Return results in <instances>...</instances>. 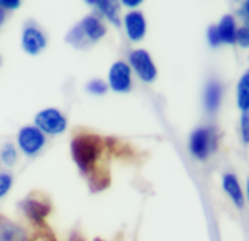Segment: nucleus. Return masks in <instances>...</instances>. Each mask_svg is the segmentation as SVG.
Wrapping results in <instances>:
<instances>
[{"instance_id": "22", "label": "nucleus", "mask_w": 249, "mask_h": 241, "mask_svg": "<svg viewBox=\"0 0 249 241\" xmlns=\"http://www.w3.org/2000/svg\"><path fill=\"white\" fill-rule=\"evenodd\" d=\"M207 37H208V41H210V44H211L213 47L221 44V43H220V38H218V34H217V30H215V25H214V27H210V30H208V32H207Z\"/></svg>"}, {"instance_id": "24", "label": "nucleus", "mask_w": 249, "mask_h": 241, "mask_svg": "<svg viewBox=\"0 0 249 241\" xmlns=\"http://www.w3.org/2000/svg\"><path fill=\"white\" fill-rule=\"evenodd\" d=\"M122 5L128 6V8H137L141 5V0H123Z\"/></svg>"}, {"instance_id": "6", "label": "nucleus", "mask_w": 249, "mask_h": 241, "mask_svg": "<svg viewBox=\"0 0 249 241\" xmlns=\"http://www.w3.org/2000/svg\"><path fill=\"white\" fill-rule=\"evenodd\" d=\"M215 148V135L208 128H199L189 138V151L198 160H205Z\"/></svg>"}, {"instance_id": "14", "label": "nucleus", "mask_w": 249, "mask_h": 241, "mask_svg": "<svg viewBox=\"0 0 249 241\" xmlns=\"http://www.w3.org/2000/svg\"><path fill=\"white\" fill-rule=\"evenodd\" d=\"M89 5H94L113 25L119 27L120 25V19H119V3L116 2H110V0H88Z\"/></svg>"}, {"instance_id": "27", "label": "nucleus", "mask_w": 249, "mask_h": 241, "mask_svg": "<svg viewBox=\"0 0 249 241\" xmlns=\"http://www.w3.org/2000/svg\"><path fill=\"white\" fill-rule=\"evenodd\" d=\"M248 199H249V180H248Z\"/></svg>"}, {"instance_id": "26", "label": "nucleus", "mask_w": 249, "mask_h": 241, "mask_svg": "<svg viewBox=\"0 0 249 241\" xmlns=\"http://www.w3.org/2000/svg\"><path fill=\"white\" fill-rule=\"evenodd\" d=\"M3 21H5V11L0 9V25L3 24Z\"/></svg>"}, {"instance_id": "4", "label": "nucleus", "mask_w": 249, "mask_h": 241, "mask_svg": "<svg viewBox=\"0 0 249 241\" xmlns=\"http://www.w3.org/2000/svg\"><path fill=\"white\" fill-rule=\"evenodd\" d=\"M129 67L134 69L137 76L147 83H151L157 78V67L150 56V53L144 48L134 50L129 54Z\"/></svg>"}, {"instance_id": "25", "label": "nucleus", "mask_w": 249, "mask_h": 241, "mask_svg": "<svg viewBox=\"0 0 249 241\" xmlns=\"http://www.w3.org/2000/svg\"><path fill=\"white\" fill-rule=\"evenodd\" d=\"M243 15L246 16V21H248V24H249V2H246L245 5H243Z\"/></svg>"}, {"instance_id": "18", "label": "nucleus", "mask_w": 249, "mask_h": 241, "mask_svg": "<svg viewBox=\"0 0 249 241\" xmlns=\"http://www.w3.org/2000/svg\"><path fill=\"white\" fill-rule=\"evenodd\" d=\"M87 91L89 92V94H92V95H103V94H106L107 92V83L104 82V80H101V79H92V80H89L88 83H87Z\"/></svg>"}, {"instance_id": "16", "label": "nucleus", "mask_w": 249, "mask_h": 241, "mask_svg": "<svg viewBox=\"0 0 249 241\" xmlns=\"http://www.w3.org/2000/svg\"><path fill=\"white\" fill-rule=\"evenodd\" d=\"M237 107L243 112H249V70L237 82Z\"/></svg>"}, {"instance_id": "21", "label": "nucleus", "mask_w": 249, "mask_h": 241, "mask_svg": "<svg viewBox=\"0 0 249 241\" xmlns=\"http://www.w3.org/2000/svg\"><path fill=\"white\" fill-rule=\"evenodd\" d=\"M236 41L243 48L249 47V27H242L236 30Z\"/></svg>"}, {"instance_id": "9", "label": "nucleus", "mask_w": 249, "mask_h": 241, "mask_svg": "<svg viewBox=\"0 0 249 241\" xmlns=\"http://www.w3.org/2000/svg\"><path fill=\"white\" fill-rule=\"evenodd\" d=\"M123 25L128 38L132 43H140L147 34V21L142 12L132 11L126 14L123 18Z\"/></svg>"}, {"instance_id": "17", "label": "nucleus", "mask_w": 249, "mask_h": 241, "mask_svg": "<svg viewBox=\"0 0 249 241\" xmlns=\"http://www.w3.org/2000/svg\"><path fill=\"white\" fill-rule=\"evenodd\" d=\"M17 158H18V152H17L15 146L11 145V144L5 145L2 152H0V160H2V162L6 167H12L17 162Z\"/></svg>"}, {"instance_id": "7", "label": "nucleus", "mask_w": 249, "mask_h": 241, "mask_svg": "<svg viewBox=\"0 0 249 241\" xmlns=\"http://www.w3.org/2000/svg\"><path fill=\"white\" fill-rule=\"evenodd\" d=\"M108 88L114 92L124 94L132 88V72L128 63L122 60L114 62L108 70Z\"/></svg>"}, {"instance_id": "20", "label": "nucleus", "mask_w": 249, "mask_h": 241, "mask_svg": "<svg viewBox=\"0 0 249 241\" xmlns=\"http://www.w3.org/2000/svg\"><path fill=\"white\" fill-rule=\"evenodd\" d=\"M240 135L245 144H249V112H242L240 115Z\"/></svg>"}, {"instance_id": "8", "label": "nucleus", "mask_w": 249, "mask_h": 241, "mask_svg": "<svg viewBox=\"0 0 249 241\" xmlns=\"http://www.w3.org/2000/svg\"><path fill=\"white\" fill-rule=\"evenodd\" d=\"M21 46H22V50L27 54L37 56L46 48L47 38H46L44 32L38 27H36L33 24H28L27 27H24L22 37H21Z\"/></svg>"}, {"instance_id": "11", "label": "nucleus", "mask_w": 249, "mask_h": 241, "mask_svg": "<svg viewBox=\"0 0 249 241\" xmlns=\"http://www.w3.org/2000/svg\"><path fill=\"white\" fill-rule=\"evenodd\" d=\"M220 43H226V44H233L236 43V24L234 19L230 15H226L221 18L220 24L215 25Z\"/></svg>"}, {"instance_id": "13", "label": "nucleus", "mask_w": 249, "mask_h": 241, "mask_svg": "<svg viewBox=\"0 0 249 241\" xmlns=\"http://www.w3.org/2000/svg\"><path fill=\"white\" fill-rule=\"evenodd\" d=\"M221 101V85L215 80L207 83L204 91V105L210 112H214L220 107Z\"/></svg>"}, {"instance_id": "23", "label": "nucleus", "mask_w": 249, "mask_h": 241, "mask_svg": "<svg viewBox=\"0 0 249 241\" xmlns=\"http://www.w3.org/2000/svg\"><path fill=\"white\" fill-rule=\"evenodd\" d=\"M21 6L19 0H0V9H18Z\"/></svg>"}, {"instance_id": "1", "label": "nucleus", "mask_w": 249, "mask_h": 241, "mask_svg": "<svg viewBox=\"0 0 249 241\" xmlns=\"http://www.w3.org/2000/svg\"><path fill=\"white\" fill-rule=\"evenodd\" d=\"M101 152V139L95 135H78L71 142V154L78 168L88 174Z\"/></svg>"}, {"instance_id": "3", "label": "nucleus", "mask_w": 249, "mask_h": 241, "mask_svg": "<svg viewBox=\"0 0 249 241\" xmlns=\"http://www.w3.org/2000/svg\"><path fill=\"white\" fill-rule=\"evenodd\" d=\"M34 126L41 130L44 135L56 136L66 130L68 128V120L63 115V112L54 107L44 108L38 111L34 117Z\"/></svg>"}, {"instance_id": "19", "label": "nucleus", "mask_w": 249, "mask_h": 241, "mask_svg": "<svg viewBox=\"0 0 249 241\" xmlns=\"http://www.w3.org/2000/svg\"><path fill=\"white\" fill-rule=\"evenodd\" d=\"M12 184H14V178L9 173H0V199L9 193Z\"/></svg>"}, {"instance_id": "2", "label": "nucleus", "mask_w": 249, "mask_h": 241, "mask_svg": "<svg viewBox=\"0 0 249 241\" xmlns=\"http://www.w3.org/2000/svg\"><path fill=\"white\" fill-rule=\"evenodd\" d=\"M106 32L107 30L98 18L87 16L76 27H73V30L69 31V34L66 35V41L76 48H84L88 44L100 41L106 35Z\"/></svg>"}, {"instance_id": "15", "label": "nucleus", "mask_w": 249, "mask_h": 241, "mask_svg": "<svg viewBox=\"0 0 249 241\" xmlns=\"http://www.w3.org/2000/svg\"><path fill=\"white\" fill-rule=\"evenodd\" d=\"M22 209L28 215V218L36 222H41L49 213V205H46L37 199H27L22 203Z\"/></svg>"}, {"instance_id": "5", "label": "nucleus", "mask_w": 249, "mask_h": 241, "mask_svg": "<svg viewBox=\"0 0 249 241\" xmlns=\"http://www.w3.org/2000/svg\"><path fill=\"white\" fill-rule=\"evenodd\" d=\"M17 142H18L19 149L25 155L34 157V155H37L44 148V145H46V135L41 130H38L36 126H24L18 132Z\"/></svg>"}, {"instance_id": "10", "label": "nucleus", "mask_w": 249, "mask_h": 241, "mask_svg": "<svg viewBox=\"0 0 249 241\" xmlns=\"http://www.w3.org/2000/svg\"><path fill=\"white\" fill-rule=\"evenodd\" d=\"M0 241H28V234L17 222L0 218Z\"/></svg>"}, {"instance_id": "12", "label": "nucleus", "mask_w": 249, "mask_h": 241, "mask_svg": "<svg viewBox=\"0 0 249 241\" xmlns=\"http://www.w3.org/2000/svg\"><path fill=\"white\" fill-rule=\"evenodd\" d=\"M223 189L226 190V193L230 196V199L236 203L237 208L243 206V193L239 184V180L234 174H224L223 176Z\"/></svg>"}]
</instances>
